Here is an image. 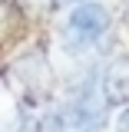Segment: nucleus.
<instances>
[{
    "instance_id": "f257e3e1",
    "label": "nucleus",
    "mask_w": 129,
    "mask_h": 132,
    "mask_svg": "<svg viewBox=\"0 0 129 132\" xmlns=\"http://www.w3.org/2000/svg\"><path fill=\"white\" fill-rule=\"evenodd\" d=\"M109 33V13L106 7L96 3V0H86V3H76L70 16L60 27V40H63L66 53H86L93 50Z\"/></svg>"
},
{
    "instance_id": "f03ea898",
    "label": "nucleus",
    "mask_w": 129,
    "mask_h": 132,
    "mask_svg": "<svg viewBox=\"0 0 129 132\" xmlns=\"http://www.w3.org/2000/svg\"><path fill=\"white\" fill-rule=\"evenodd\" d=\"M10 73H13L17 86L27 93V99H40L47 93V86H50V66H47V60H43V53L20 56V60L10 66Z\"/></svg>"
},
{
    "instance_id": "7ed1b4c3",
    "label": "nucleus",
    "mask_w": 129,
    "mask_h": 132,
    "mask_svg": "<svg viewBox=\"0 0 129 132\" xmlns=\"http://www.w3.org/2000/svg\"><path fill=\"white\" fill-rule=\"evenodd\" d=\"M99 93L106 106H129V56H116L99 69Z\"/></svg>"
},
{
    "instance_id": "20e7f679",
    "label": "nucleus",
    "mask_w": 129,
    "mask_h": 132,
    "mask_svg": "<svg viewBox=\"0 0 129 132\" xmlns=\"http://www.w3.org/2000/svg\"><path fill=\"white\" fill-rule=\"evenodd\" d=\"M23 3H27L30 10H40V13H47V10H56L63 0H23Z\"/></svg>"
},
{
    "instance_id": "39448f33",
    "label": "nucleus",
    "mask_w": 129,
    "mask_h": 132,
    "mask_svg": "<svg viewBox=\"0 0 129 132\" xmlns=\"http://www.w3.org/2000/svg\"><path fill=\"white\" fill-rule=\"evenodd\" d=\"M7 30H10V7L0 0V40L7 36Z\"/></svg>"
},
{
    "instance_id": "423d86ee",
    "label": "nucleus",
    "mask_w": 129,
    "mask_h": 132,
    "mask_svg": "<svg viewBox=\"0 0 129 132\" xmlns=\"http://www.w3.org/2000/svg\"><path fill=\"white\" fill-rule=\"evenodd\" d=\"M116 132H129V106H123V112L116 119Z\"/></svg>"
},
{
    "instance_id": "0eeeda50",
    "label": "nucleus",
    "mask_w": 129,
    "mask_h": 132,
    "mask_svg": "<svg viewBox=\"0 0 129 132\" xmlns=\"http://www.w3.org/2000/svg\"><path fill=\"white\" fill-rule=\"evenodd\" d=\"M63 3H86V0H63Z\"/></svg>"
}]
</instances>
